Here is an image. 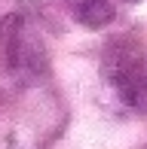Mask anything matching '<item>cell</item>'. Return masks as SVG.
Instances as JSON below:
<instances>
[{
	"label": "cell",
	"instance_id": "1",
	"mask_svg": "<svg viewBox=\"0 0 147 149\" xmlns=\"http://www.w3.org/2000/svg\"><path fill=\"white\" fill-rule=\"evenodd\" d=\"M104 76L126 107L147 110V52L135 37H117L104 49Z\"/></svg>",
	"mask_w": 147,
	"mask_h": 149
},
{
	"label": "cell",
	"instance_id": "2",
	"mask_svg": "<svg viewBox=\"0 0 147 149\" xmlns=\"http://www.w3.org/2000/svg\"><path fill=\"white\" fill-rule=\"evenodd\" d=\"M0 37H3L6 61L22 82H40L49 73V52L43 46V37L25 18L9 15L0 28Z\"/></svg>",
	"mask_w": 147,
	"mask_h": 149
},
{
	"label": "cell",
	"instance_id": "3",
	"mask_svg": "<svg viewBox=\"0 0 147 149\" xmlns=\"http://www.w3.org/2000/svg\"><path fill=\"white\" fill-rule=\"evenodd\" d=\"M71 12L77 15V22L89 31H98L113 18V6L107 0H68Z\"/></svg>",
	"mask_w": 147,
	"mask_h": 149
},
{
	"label": "cell",
	"instance_id": "4",
	"mask_svg": "<svg viewBox=\"0 0 147 149\" xmlns=\"http://www.w3.org/2000/svg\"><path fill=\"white\" fill-rule=\"evenodd\" d=\"M123 3H138V0H123Z\"/></svg>",
	"mask_w": 147,
	"mask_h": 149
}]
</instances>
